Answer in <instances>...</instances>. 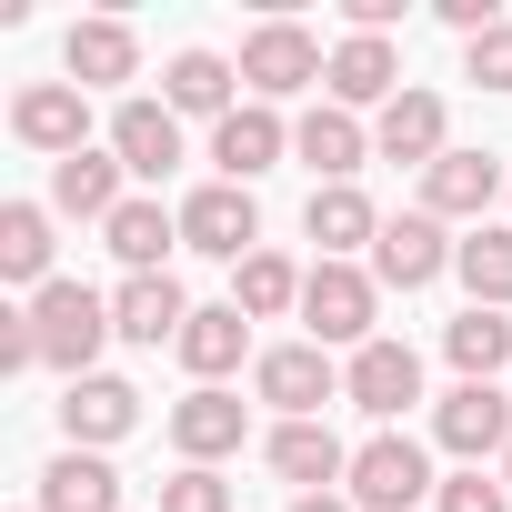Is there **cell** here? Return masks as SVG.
Wrapping results in <instances>:
<instances>
[{"instance_id":"obj_23","label":"cell","mask_w":512,"mask_h":512,"mask_svg":"<svg viewBox=\"0 0 512 512\" xmlns=\"http://www.w3.org/2000/svg\"><path fill=\"white\" fill-rule=\"evenodd\" d=\"M231 81H241V71H231L221 51H181V61H171V81H161V101H171V111H201V121L221 131V121L241 111V101H231Z\"/></svg>"},{"instance_id":"obj_4","label":"cell","mask_w":512,"mask_h":512,"mask_svg":"<svg viewBox=\"0 0 512 512\" xmlns=\"http://www.w3.org/2000/svg\"><path fill=\"white\" fill-rule=\"evenodd\" d=\"M332 71V51L302 31V21H262L241 41V81H251V101H292V91H312Z\"/></svg>"},{"instance_id":"obj_30","label":"cell","mask_w":512,"mask_h":512,"mask_svg":"<svg viewBox=\"0 0 512 512\" xmlns=\"http://www.w3.org/2000/svg\"><path fill=\"white\" fill-rule=\"evenodd\" d=\"M442 352H452L462 382H492V372L512 362V322H502V312H462V322H442Z\"/></svg>"},{"instance_id":"obj_36","label":"cell","mask_w":512,"mask_h":512,"mask_svg":"<svg viewBox=\"0 0 512 512\" xmlns=\"http://www.w3.org/2000/svg\"><path fill=\"white\" fill-rule=\"evenodd\" d=\"M292 512H352V502H332V492H302V502H292Z\"/></svg>"},{"instance_id":"obj_3","label":"cell","mask_w":512,"mask_h":512,"mask_svg":"<svg viewBox=\"0 0 512 512\" xmlns=\"http://www.w3.org/2000/svg\"><path fill=\"white\" fill-rule=\"evenodd\" d=\"M422 492H442V482H432V462H422L412 432H372L352 452V502L362 512H422Z\"/></svg>"},{"instance_id":"obj_37","label":"cell","mask_w":512,"mask_h":512,"mask_svg":"<svg viewBox=\"0 0 512 512\" xmlns=\"http://www.w3.org/2000/svg\"><path fill=\"white\" fill-rule=\"evenodd\" d=\"M502 482H512V452H502Z\"/></svg>"},{"instance_id":"obj_16","label":"cell","mask_w":512,"mask_h":512,"mask_svg":"<svg viewBox=\"0 0 512 512\" xmlns=\"http://www.w3.org/2000/svg\"><path fill=\"white\" fill-rule=\"evenodd\" d=\"M492 191H502V161L492 151H442L422 171V211L432 221H472V211H492Z\"/></svg>"},{"instance_id":"obj_19","label":"cell","mask_w":512,"mask_h":512,"mask_svg":"<svg viewBox=\"0 0 512 512\" xmlns=\"http://www.w3.org/2000/svg\"><path fill=\"white\" fill-rule=\"evenodd\" d=\"M442 131H452V121H442V91H402V101L382 111V131H372V151H382V161H422V171H432V161L452 151Z\"/></svg>"},{"instance_id":"obj_34","label":"cell","mask_w":512,"mask_h":512,"mask_svg":"<svg viewBox=\"0 0 512 512\" xmlns=\"http://www.w3.org/2000/svg\"><path fill=\"white\" fill-rule=\"evenodd\" d=\"M432 512H512V482H482V472H452L432 492Z\"/></svg>"},{"instance_id":"obj_8","label":"cell","mask_w":512,"mask_h":512,"mask_svg":"<svg viewBox=\"0 0 512 512\" xmlns=\"http://www.w3.org/2000/svg\"><path fill=\"white\" fill-rule=\"evenodd\" d=\"M342 392H352V412L402 422V412L422 402V362H412V342H362V352H352V372H342Z\"/></svg>"},{"instance_id":"obj_18","label":"cell","mask_w":512,"mask_h":512,"mask_svg":"<svg viewBox=\"0 0 512 512\" xmlns=\"http://www.w3.org/2000/svg\"><path fill=\"white\" fill-rule=\"evenodd\" d=\"M322 81H332V101H342V111H362V101H382V111H392V101H402V51L352 31V41L332 51V71H322Z\"/></svg>"},{"instance_id":"obj_28","label":"cell","mask_w":512,"mask_h":512,"mask_svg":"<svg viewBox=\"0 0 512 512\" xmlns=\"http://www.w3.org/2000/svg\"><path fill=\"white\" fill-rule=\"evenodd\" d=\"M292 151H302V161H312V171H322V181H352V171H362V151H372V141H362V121H352V111H342V101H322V111H312V121H302V131H292Z\"/></svg>"},{"instance_id":"obj_5","label":"cell","mask_w":512,"mask_h":512,"mask_svg":"<svg viewBox=\"0 0 512 512\" xmlns=\"http://www.w3.org/2000/svg\"><path fill=\"white\" fill-rule=\"evenodd\" d=\"M181 241L211 251V262H251V251H262V211H251L241 181H201V191L181 201Z\"/></svg>"},{"instance_id":"obj_20","label":"cell","mask_w":512,"mask_h":512,"mask_svg":"<svg viewBox=\"0 0 512 512\" xmlns=\"http://www.w3.org/2000/svg\"><path fill=\"white\" fill-rule=\"evenodd\" d=\"M51 211L111 221V211H121V151H71V161H51Z\"/></svg>"},{"instance_id":"obj_9","label":"cell","mask_w":512,"mask_h":512,"mask_svg":"<svg viewBox=\"0 0 512 512\" xmlns=\"http://www.w3.org/2000/svg\"><path fill=\"white\" fill-rule=\"evenodd\" d=\"M432 432H442V452H462V462L482 472V452H512V402H502L492 382H452L442 412H432Z\"/></svg>"},{"instance_id":"obj_32","label":"cell","mask_w":512,"mask_h":512,"mask_svg":"<svg viewBox=\"0 0 512 512\" xmlns=\"http://www.w3.org/2000/svg\"><path fill=\"white\" fill-rule=\"evenodd\" d=\"M161 512H231V482L201 472V462H181V472L161 482Z\"/></svg>"},{"instance_id":"obj_21","label":"cell","mask_w":512,"mask_h":512,"mask_svg":"<svg viewBox=\"0 0 512 512\" xmlns=\"http://www.w3.org/2000/svg\"><path fill=\"white\" fill-rule=\"evenodd\" d=\"M61 61H71L81 91H101V81H131V71H141V41H131V21H71Z\"/></svg>"},{"instance_id":"obj_15","label":"cell","mask_w":512,"mask_h":512,"mask_svg":"<svg viewBox=\"0 0 512 512\" xmlns=\"http://www.w3.org/2000/svg\"><path fill=\"white\" fill-rule=\"evenodd\" d=\"M111 151H121V171L161 181V171L181 161V111H171V101H121V111H111Z\"/></svg>"},{"instance_id":"obj_22","label":"cell","mask_w":512,"mask_h":512,"mask_svg":"<svg viewBox=\"0 0 512 512\" xmlns=\"http://www.w3.org/2000/svg\"><path fill=\"white\" fill-rule=\"evenodd\" d=\"M241 342H251V312H241V302H211V312H191V322H181V342H171V352H181L201 382H221V372H241Z\"/></svg>"},{"instance_id":"obj_14","label":"cell","mask_w":512,"mask_h":512,"mask_svg":"<svg viewBox=\"0 0 512 512\" xmlns=\"http://www.w3.org/2000/svg\"><path fill=\"white\" fill-rule=\"evenodd\" d=\"M241 422H251V412H241V392H221V382H201L191 402H171V442H181V462H201V472H211L221 452H241Z\"/></svg>"},{"instance_id":"obj_1","label":"cell","mask_w":512,"mask_h":512,"mask_svg":"<svg viewBox=\"0 0 512 512\" xmlns=\"http://www.w3.org/2000/svg\"><path fill=\"white\" fill-rule=\"evenodd\" d=\"M31 332H41V362L51 372L91 382V352L111 342V302L91 282H51V292H31Z\"/></svg>"},{"instance_id":"obj_6","label":"cell","mask_w":512,"mask_h":512,"mask_svg":"<svg viewBox=\"0 0 512 512\" xmlns=\"http://www.w3.org/2000/svg\"><path fill=\"white\" fill-rule=\"evenodd\" d=\"M251 392H262L282 422H322V402L342 392V372H332V352H322V342H282V352H262Z\"/></svg>"},{"instance_id":"obj_33","label":"cell","mask_w":512,"mask_h":512,"mask_svg":"<svg viewBox=\"0 0 512 512\" xmlns=\"http://www.w3.org/2000/svg\"><path fill=\"white\" fill-rule=\"evenodd\" d=\"M462 71H472L482 91H512V21H492L482 41H462Z\"/></svg>"},{"instance_id":"obj_35","label":"cell","mask_w":512,"mask_h":512,"mask_svg":"<svg viewBox=\"0 0 512 512\" xmlns=\"http://www.w3.org/2000/svg\"><path fill=\"white\" fill-rule=\"evenodd\" d=\"M41 362V332H31V312H0V372H31Z\"/></svg>"},{"instance_id":"obj_2","label":"cell","mask_w":512,"mask_h":512,"mask_svg":"<svg viewBox=\"0 0 512 512\" xmlns=\"http://www.w3.org/2000/svg\"><path fill=\"white\" fill-rule=\"evenodd\" d=\"M372 312H382V282L372 272H352V262H312V282H302V322H312V342L332 352V342H382L372 332Z\"/></svg>"},{"instance_id":"obj_7","label":"cell","mask_w":512,"mask_h":512,"mask_svg":"<svg viewBox=\"0 0 512 512\" xmlns=\"http://www.w3.org/2000/svg\"><path fill=\"white\" fill-rule=\"evenodd\" d=\"M11 131H21L31 151H51V161L91 151V101H81V81H31V91L11 101Z\"/></svg>"},{"instance_id":"obj_25","label":"cell","mask_w":512,"mask_h":512,"mask_svg":"<svg viewBox=\"0 0 512 512\" xmlns=\"http://www.w3.org/2000/svg\"><path fill=\"white\" fill-rule=\"evenodd\" d=\"M41 512H121V472L101 452H61L41 472Z\"/></svg>"},{"instance_id":"obj_12","label":"cell","mask_w":512,"mask_h":512,"mask_svg":"<svg viewBox=\"0 0 512 512\" xmlns=\"http://www.w3.org/2000/svg\"><path fill=\"white\" fill-rule=\"evenodd\" d=\"M181 322H191V302H181V282H171V272H131V282L111 292V332H121V342H141V352L181 342Z\"/></svg>"},{"instance_id":"obj_29","label":"cell","mask_w":512,"mask_h":512,"mask_svg":"<svg viewBox=\"0 0 512 512\" xmlns=\"http://www.w3.org/2000/svg\"><path fill=\"white\" fill-rule=\"evenodd\" d=\"M302 282H312V272H292L282 251H251L241 282H231V302H241L251 322H282V312H302Z\"/></svg>"},{"instance_id":"obj_10","label":"cell","mask_w":512,"mask_h":512,"mask_svg":"<svg viewBox=\"0 0 512 512\" xmlns=\"http://www.w3.org/2000/svg\"><path fill=\"white\" fill-rule=\"evenodd\" d=\"M452 251H462V241H442V221H432V211H402V221H382V241H372V282L422 292L432 272H452Z\"/></svg>"},{"instance_id":"obj_27","label":"cell","mask_w":512,"mask_h":512,"mask_svg":"<svg viewBox=\"0 0 512 512\" xmlns=\"http://www.w3.org/2000/svg\"><path fill=\"white\" fill-rule=\"evenodd\" d=\"M0 282L51 292V211H41V201H11V211H0Z\"/></svg>"},{"instance_id":"obj_24","label":"cell","mask_w":512,"mask_h":512,"mask_svg":"<svg viewBox=\"0 0 512 512\" xmlns=\"http://www.w3.org/2000/svg\"><path fill=\"white\" fill-rule=\"evenodd\" d=\"M272 472L322 492V482H342V472H352V452H342V432H332V422H282V432H272Z\"/></svg>"},{"instance_id":"obj_31","label":"cell","mask_w":512,"mask_h":512,"mask_svg":"<svg viewBox=\"0 0 512 512\" xmlns=\"http://www.w3.org/2000/svg\"><path fill=\"white\" fill-rule=\"evenodd\" d=\"M452 272H462L472 312H502V302H512V231H472V241L452 251Z\"/></svg>"},{"instance_id":"obj_17","label":"cell","mask_w":512,"mask_h":512,"mask_svg":"<svg viewBox=\"0 0 512 512\" xmlns=\"http://www.w3.org/2000/svg\"><path fill=\"white\" fill-rule=\"evenodd\" d=\"M302 231L322 241V262H352V251H372V241H382V211H372L352 181H322V191H312V211H302Z\"/></svg>"},{"instance_id":"obj_26","label":"cell","mask_w":512,"mask_h":512,"mask_svg":"<svg viewBox=\"0 0 512 512\" xmlns=\"http://www.w3.org/2000/svg\"><path fill=\"white\" fill-rule=\"evenodd\" d=\"M101 241L121 251V272H161V251L181 241V211H161V201H121V211L101 221Z\"/></svg>"},{"instance_id":"obj_13","label":"cell","mask_w":512,"mask_h":512,"mask_svg":"<svg viewBox=\"0 0 512 512\" xmlns=\"http://www.w3.org/2000/svg\"><path fill=\"white\" fill-rule=\"evenodd\" d=\"M282 151H292V131H282V111H272V101H241V111L211 131V161H221V181H241V191L262 181Z\"/></svg>"},{"instance_id":"obj_11","label":"cell","mask_w":512,"mask_h":512,"mask_svg":"<svg viewBox=\"0 0 512 512\" xmlns=\"http://www.w3.org/2000/svg\"><path fill=\"white\" fill-rule=\"evenodd\" d=\"M131 422H141V392H131L121 372H91V382L61 392V432H71V452H111Z\"/></svg>"}]
</instances>
